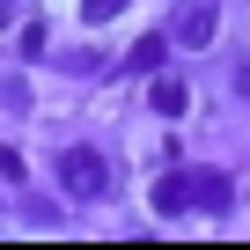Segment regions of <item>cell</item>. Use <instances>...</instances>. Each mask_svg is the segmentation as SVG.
I'll list each match as a JSON object with an SVG mask.
<instances>
[{
	"label": "cell",
	"instance_id": "cell-1",
	"mask_svg": "<svg viewBox=\"0 0 250 250\" xmlns=\"http://www.w3.org/2000/svg\"><path fill=\"white\" fill-rule=\"evenodd\" d=\"M228 199H235V184L221 169H177V177L155 184V213H169V221L177 213H221Z\"/></svg>",
	"mask_w": 250,
	"mask_h": 250
},
{
	"label": "cell",
	"instance_id": "cell-2",
	"mask_svg": "<svg viewBox=\"0 0 250 250\" xmlns=\"http://www.w3.org/2000/svg\"><path fill=\"white\" fill-rule=\"evenodd\" d=\"M52 177H59V191H66L74 206H96V199L110 191V162H103L96 147H81V140H74V147L52 162Z\"/></svg>",
	"mask_w": 250,
	"mask_h": 250
},
{
	"label": "cell",
	"instance_id": "cell-3",
	"mask_svg": "<svg viewBox=\"0 0 250 250\" xmlns=\"http://www.w3.org/2000/svg\"><path fill=\"white\" fill-rule=\"evenodd\" d=\"M213 30H221V8H213V0H184V8L169 15V44H184V52H206L213 44Z\"/></svg>",
	"mask_w": 250,
	"mask_h": 250
},
{
	"label": "cell",
	"instance_id": "cell-4",
	"mask_svg": "<svg viewBox=\"0 0 250 250\" xmlns=\"http://www.w3.org/2000/svg\"><path fill=\"white\" fill-rule=\"evenodd\" d=\"M147 103H155V118H184V81H169V74L155 66V88H147Z\"/></svg>",
	"mask_w": 250,
	"mask_h": 250
},
{
	"label": "cell",
	"instance_id": "cell-5",
	"mask_svg": "<svg viewBox=\"0 0 250 250\" xmlns=\"http://www.w3.org/2000/svg\"><path fill=\"white\" fill-rule=\"evenodd\" d=\"M162 59H169V37H140L133 52H125V74H155Z\"/></svg>",
	"mask_w": 250,
	"mask_h": 250
},
{
	"label": "cell",
	"instance_id": "cell-6",
	"mask_svg": "<svg viewBox=\"0 0 250 250\" xmlns=\"http://www.w3.org/2000/svg\"><path fill=\"white\" fill-rule=\"evenodd\" d=\"M133 0H81V22H110V15H125Z\"/></svg>",
	"mask_w": 250,
	"mask_h": 250
},
{
	"label": "cell",
	"instance_id": "cell-7",
	"mask_svg": "<svg viewBox=\"0 0 250 250\" xmlns=\"http://www.w3.org/2000/svg\"><path fill=\"white\" fill-rule=\"evenodd\" d=\"M0 184H8V191H22V155H8V147H0Z\"/></svg>",
	"mask_w": 250,
	"mask_h": 250
},
{
	"label": "cell",
	"instance_id": "cell-8",
	"mask_svg": "<svg viewBox=\"0 0 250 250\" xmlns=\"http://www.w3.org/2000/svg\"><path fill=\"white\" fill-rule=\"evenodd\" d=\"M0 15H15V0H0Z\"/></svg>",
	"mask_w": 250,
	"mask_h": 250
}]
</instances>
